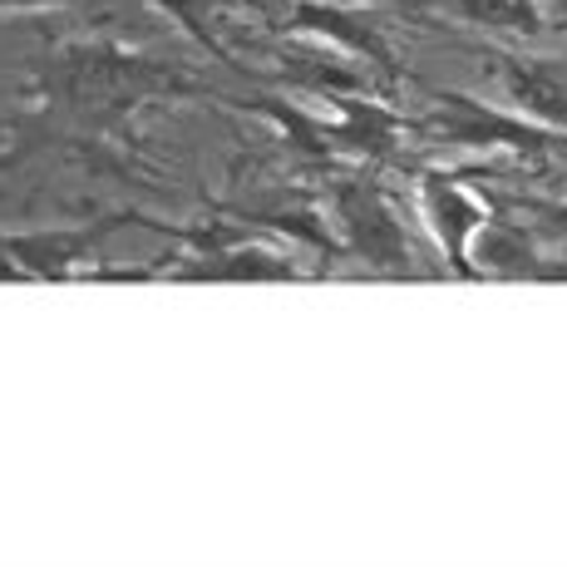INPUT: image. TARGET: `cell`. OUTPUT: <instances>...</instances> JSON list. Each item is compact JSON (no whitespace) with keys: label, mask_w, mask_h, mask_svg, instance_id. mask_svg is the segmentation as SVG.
I'll return each mask as SVG.
<instances>
[{"label":"cell","mask_w":567,"mask_h":567,"mask_svg":"<svg viewBox=\"0 0 567 567\" xmlns=\"http://www.w3.org/2000/svg\"><path fill=\"white\" fill-rule=\"evenodd\" d=\"M553 16H558V20H567V0H553Z\"/></svg>","instance_id":"obj_11"},{"label":"cell","mask_w":567,"mask_h":567,"mask_svg":"<svg viewBox=\"0 0 567 567\" xmlns=\"http://www.w3.org/2000/svg\"><path fill=\"white\" fill-rule=\"evenodd\" d=\"M291 30H301V35H316V40H331V45H341L346 54L365 60L370 70L380 74V80H400V70H395V50H390V40L380 35V25H370L365 16H355V10L326 6V0H291Z\"/></svg>","instance_id":"obj_7"},{"label":"cell","mask_w":567,"mask_h":567,"mask_svg":"<svg viewBox=\"0 0 567 567\" xmlns=\"http://www.w3.org/2000/svg\"><path fill=\"white\" fill-rule=\"evenodd\" d=\"M484 60L523 118L567 134V60H533V54H484Z\"/></svg>","instance_id":"obj_6"},{"label":"cell","mask_w":567,"mask_h":567,"mask_svg":"<svg viewBox=\"0 0 567 567\" xmlns=\"http://www.w3.org/2000/svg\"><path fill=\"white\" fill-rule=\"evenodd\" d=\"M440 16H454L460 25L488 30V35L504 40H533L548 30V10L538 0H424Z\"/></svg>","instance_id":"obj_8"},{"label":"cell","mask_w":567,"mask_h":567,"mask_svg":"<svg viewBox=\"0 0 567 567\" xmlns=\"http://www.w3.org/2000/svg\"><path fill=\"white\" fill-rule=\"evenodd\" d=\"M331 217H336L346 257L365 261V267H375V271H390V277H410L414 271L410 233H405V223H400L390 193L380 188L375 178H365V173L336 178L331 183Z\"/></svg>","instance_id":"obj_3"},{"label":"cell","mask_w":567,"mask_h":567,"mask_svg":"<svg viewBox=\"0 0 567 567\" xmlns=\"http://www.w3.org/2000/svg\"><path fill=\"white\" fill-rule=\"evenodd\" d=\"M414 203H420V217L430 227L434 247H440L444 267L460 281H484L474 247H478V233L488 227V203L474 198L460 183V173H450V168L414 173Z\"/></svg>","instance_id":"obj_5"},{"label":"cell","mask_w":567,"mask_h":567,"mask_svg":"<svg viewBox=\"0 0 567 567\" xmlns=\"http://www.w3.org/2000/svg\"><path fill=\"white\" fill-rule=\"evenodd\" d=\"M154 6L163 10V16H173L183 30H188L193 40L207 50V54H217L223 64H233V54H227V45H223V35H217V25H213V10L203 6V0H154ZM237 70V64H233Z\"/></svg>","instance_id":"obj_9"},{"label":"cell","mask_w":567,"mask_h":567,"mask_svg":"<svg viewBox=\"0 0 567 567\" xmlns=\"http://www.w3.org/2000/svg\"><path fill=\"white\" fill-rule=\"evenodd\" d=\"M223 100L213 84L193 80L183 64L138 54L118 40H64L35 60L25 100L35 109L45 138L94 148H124L134 114L163 100Z\"/></svg>","instance_id":"obj_1"},{"label":"cell","mask_w":567,"mask_h":567,"mask_svg":"<svg viewBox=\"0 0 567 567\" xmlns=\"http://www.w3.org/2000/svg\"><path fill=\"white\" fill-rule=\"evenodd\" d=\"M154 227L138 213H114L100 223H74V227H35V233H0V252L20 271V281H74L84 271L100 277L94 257L118 227Z\"/></svg>","instance_id":"obj_4"},{"label":"cell","mask_w":567,"mask_h":567,"mask_svg":"<svg viewBox=\"0 0 567 567\" xmlns=\"http://www.w3.org/2000/svg\"><path fill=\"white\" fill-rule=\"evenodd\" d=\"M430 109L414 118V134L430 144L474 148V154H514L523 163H548V154L567 148L563 128H543L518 109H494L464 90H430Z\"/></svg>","instance_id":"obj_2"},{"label":"cell","mask_w":567,"mask_h":567,"mask_svg":"<svg viewBox=\"0 0 567 567\" xmlns=\"http://www.w3.org/2000/svg\"><path fill=\"white\" fill-rule=\"evenodd\" d=\"M54 6H74V0H0V10H54Z\"/></svg>","instance_id":"obj_10"}]
</instances>
